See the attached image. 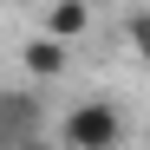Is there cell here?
<instances>
[{"label":"cell","mask_w":150,"mask_h":150,"mask_svg":"<svg viewBox=\"0 0 150 150\" xmlns=\"http://www.w3.org/2000/svg\"><path fill=\"white\" fill-rule=\"evenodd\" d=\"M124 137H131V124H124V111L111 98H85V105H72L59 117V144L65 150H117Z\"/></svg>","instance_id":"obj_1"},{"label":"cell","mask_w":150,"mask_h":150,"mask_svg":"<svg viewBox=\"0 0 150 150\" xmlns=\"http://www.w3.org/2000/svg\"><path fill=\"white\" fill-rule=\"evenodd\" d=\"M20 65H26L33 79H46V85H52V79H65L72 46H65V39H52V33H39V39H26V46H20Z\"/></svg>","instance_id":"obj_2"},{"label":"cell","mask_w":150,"mask_h":150,"mask_svg":"<svg viewBox=\"0 0 150 150\" xmlns=\"http://www.w3.org/2000/svg\"><path fill=\"white\" fill-rule=\"evenodd\" d=\"M39 33H52V39H85L91 33V7H85V0H52V7H46V26Z\"/></svg>","instance_id":"obj_3"},{"label":"cell","mask_w":150,"mask_h":150,"mask_svg":"<svg viewBox=\"0 0 150 150\" xmlns=\"http://www.w3.org/2000/svg\"><path fill=\"white\" fill-rule=\"evenodd\" d=\"M124 39H131V52L144 59V52H150V20H144V13H131V26H124Z\"/></svg>","instance_id":"obj_4"}]
</instances>
